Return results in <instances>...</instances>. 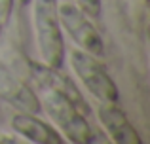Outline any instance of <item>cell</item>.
I'll return each instance as SVG.
<instances>
[{
  "label": "cell",
  "mask_w": 150,
  "mask_h": 144,
  "mask_svg": "<svg viewBox=\"0 0 150 144\" xmlns=\"http://www.w3.org/2000/svg\"><path fill=\"white\" fill-rule=\"evenodd\" d=\"M33 78L42 91V103L48 116L59 125L61 133L70 142L88 144L95 140L88 122V108L69 78L61 76L57 68L34 67Z\"/></svg>",
  "instance_id": "obj_1"
},
{
  "label": "cell",
  "mask_w": 150,
  "mask_h": 144,
  "mask_svg": "<svg viewBox=\"0 0 150 144\" xmlns=\"http://www.w3.org/2000/svg\"><path fill=\"white\" fill-rule=\"evenodd\" d=\"M34 36L40 59L50 68H61L65 61V42L59 21L57 0H34Z\"/></svg>",
  "instance_id": "obj_2"
},
{
  "label": "cell",
  "mask_w": 150,
  "mask_h": 144,
  "mask_svg": "<svg viewBox=\"0 0 150 144\" xmlns=\"http://www.w3.org/2000/svg\"><path fill=\"white\" fill-rule=\"evenodd\" d=\"M70 65H72L76 76L80 78V81L93 97H97L101 103L118 104L120 91H118L114 80L108 76L106 68L103 67L99 57L78 48L70 51Z\"/></svg>",
  "instance_id": "obj_3"
},
{
  "label": "cell",
  "mask_w": 150,
  "mask_h": 144,
  "mask_svg": "<svg viewBox=\"0 0 150 144\" xmlns=\"http://www.w3.org/2000/svg\"><path fill=\"white\" fill-rule=\"evenodd\" d=\"M59 21L61 27L70 34L78 48L84 51L91 53V55L103 59L105 57V42L99 30L95 29L89 17L72 2H65L59 6Z\"/></svg>",
  "instance_id": "obj_4"
},
{
  "label": "cell",
  "mask_w": 150,
  "mask_h": 144,
  "mask_svg": "<svg viewBox=\"0 0 150 144\" xmlns=\"http://www.w3.org/2000/svg\"><path fill=\"white\" fill-rule=\"evenodd\" d=\"M101 125L105 127V131L108 133V137L118 144H139L141 137L137 133V129L131 125V122L127 119V116L124 114V110L116 106V104L103 103L97 110Z\"/></svg>",
  "instance_id": "obj_5"
},
{
  "label": "cell",
  "mask_w": 150,
  "mask_h": 144,
  "mask_svg": "<svg viewBox=\"0 0 150 144\" xmlns=\"http://www.w3.org/2000/svg\"><path fill=\"white\" fill-rule=\"evenodd\" d=\"M11 129L23 138L36 144H61L63 137L55 131L50 123L38 119L30 112H21L11 118Z\"/></svg>",
  "instance_id": "obj_6"
},
{
  "label": "cell",
  "mask_w": 150,
  "mask_h": 144,
  "mask_svg": "<svg viewBox=\"0 0 150 144\" xmlns=\"http://www.w3.org/2000/svg\"><path fill=\"white\" fill-rule=\"evenodd\" d=\"M0 97L21 112L36 114L40 110L38 97L21 80H17L15 76H11L10 72H4V70H0Z\"/></svg>",
  "instance_id": "obj_7"
},
{
  "label": "cell",
  "mask_w": 150,
  "mask_h": 144,
  "mask_svg": "<svg viewBox=\"0 0 150 144\" xmlns=\"http://www.w3.org/2000/svg\"><path fill=\"white\" fill-rule=\"evenodd\" d=\"M76 6L88 17H97L101 13V0H76Z\"/></svg>",
  "instance_id": "obj_8"
},
{
  "label": "cell",
  "mask_w": 150,
  "mask_h": 144,
  "mask_svg": "<svg viewBox=\"0 0 150 144\" xmlns=\"http://www.w3.org/2000/svg\"><path fill=\"white\" fill-rule=\"evenodd\" d=\"M21 2H23V4H27V2H30V0H21Z\"/></svg>",
  "instance_id": "obj_9"
}]
</instances>
